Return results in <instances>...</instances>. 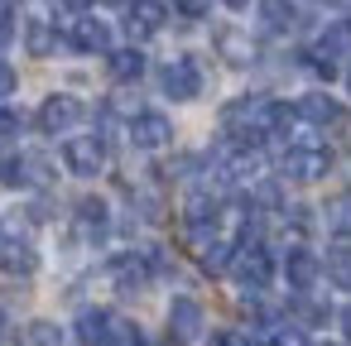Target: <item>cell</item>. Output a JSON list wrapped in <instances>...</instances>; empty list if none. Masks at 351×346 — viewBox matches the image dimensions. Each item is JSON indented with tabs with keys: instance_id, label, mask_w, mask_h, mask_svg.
<instances>
[{
	"instance_id": "24",
	"label": "cell",
	"mask_w": 351,
	"mask_h": 346,
	"mask_svg": "<svg viewBox=\"0 0 351 346\" xmlns=\"http://www.w3.org/2000/svg\"><path fill=\"white\" fill-rule=\"evenodd\" d=\"M58 341H63V332L53 322H34L29 327V346H58Z\"/></svg>"
},
{
	"instance_id": "8",
	"label": "cell",
	"mask_w": 351,
	"mask_h": 346,
	"mask_svg": "<svg viewBox=\"0 0 351 346\" xmlns=\"http://www.w3.org/2000/svg\"><path fill=\"white\" fill-rule=\"evenodd\" d=\"M68 44H73L77 53H106V49H111V25H101V20H92V15H77Z\"/></svg>"
},
{
	"instance_id": "42",
	"label": "cell",
	"mask_w": 351,
	"mask_h": 346,
	"mask_svg": "<svg viewBox=\"0 0 351 346\" xmlns=\"http://www.w3.org/2000/svg\"><path fill=\"white\" fill-rule=\"evenodd\" d=\"M140 346H145V341H140Z\"/></svg>"
},
{
	"instance_id": "28",
	"label": "cell",
	"mask_w": 351,
	"mask_h": 346,
	"mask_svg": "<svg viewBox=\"0 0 351 346\" xmlns=\"http://www.w3.org/2000/svg\"><path fill=\"white\" fill-rule=\"evenodd\" d=\"M269 346H308V341H303V332H298V327H279V332L269 336Z\"/></svg>"
},
{
	"instance_id": "23",
	"label": "cell",
	"mask_w": 351,
	"mask_h": 346,
	"mask_svg": "<svg viewBox=\"0 0 351 346\" xmlns=\"http://www.w3.org/2000/svg\"><path fill=\"white\" fill-rule=\"evenodd\" d=\"M77 221L101 231V226H106V202H101V197H82V202H77Z\"/></svg>"
},
{
	"instance_id": "12",
	"label": "cell",
	"mask_w": 351,
	"mask_h": 346,
	"mask_svg": "<svg viewBox=\"0 0 351 346\" xmlns=\"http://www.w3.org/2000/svg\"><path fill=\"white\" fill-rule=\"evenodd\" d=\"M0 269H5V274H34V269H39L34 245H29V240L5 236V240H0Z\"/></svg>"
},
{
	"instance_id": "22",
	"label": "cell",
	"mask_w": 351,
	"mask_h": 346,
	"mask_svg": "<svg viewBox=\"0 0 351 346\" xmlns=\"http://www.w3.org/2000/svg\"><path fill=\"white\" fill-rule=\"evenodd\" d=\"M53 49H58V34H53L44 20H34V25H29V53H53Z\"/></svg>"
},
{
	"instance_id": "16",
	"label": "cell",
	"mask_w": 351,
	"mask_h": 346,
	"mask_svg": "<svg viewBox=\"0 0 351 346\" xmlns=\"http://www.w3.org/2000/svg\"><path fill=\"white\" fill-rule=\"evenodd\" d=\"M260 20H265V29H274V34H284V29H293V5L289 0H260Z\"/></svg>"
},
{
	"instance_id": "18",
	"label": "cell",
	"mask_w": 351,
	"mask_h": 346,
	"mask_svg": "<svg viewBox=\"0 0 351 346\" xmlns=\"http://www.w3.org/2000/svg\"><path fill=\"white\" fill-rule=\"evenodd\" d=\"M317 53H327V58H341V53H351V25H332V29H322V39H317Z\"/></svg>"
},
{
	"instance_id": "38",
	"label": "cell",
	"mask_w": 351,
	"mask_h": 346,
	"mask_svg": "<svg viewBox=\"0 0 351 346\" xmlns=\"http://www.w3.org/2000/svg\"><path fill=\"white\" fill-rule=\"evenodd\" d=\"M346 87H351V63H346Z\"/></svg>"
},
{
	"instance_id": "37",
	"label": "cell",
	"mask_w": 351,
	"mask_h": 346,
	"mask_svg": "<svg viewBox=\"0 0 351 346\" xmlns=\"http://www.w3.org/2000/svg\"><path fill=\"white\" fill-rule=\"evenodd\" d=\"M106 5H121V10H125V5H130V0H106Z\"/></svg>"
},
{
	"instance_id": "2",
	"label": "cell",
	"mask_w": 351,
	"mask_h": 346,
	"mask_svg": "<svg viewBox=\"0 0 351 346\" xmlns=\"http://www.w3.org/2000/svg\"><path fill=\"white\" fill-rule=\"evenodd\" d=\"M159 87H164L169 101H193L202 92V73H197L193 58H173V63L159 68Z\"/></svg>"
},
{
	"instance_id": "30",
	"label": "cell",
	"mask_w": 351,
	"mask_h": 346,
	"mask_svg": "<svg viewBox=\"0 0 351 346\" xmlns=\"http://www.w3.org/2000/svg\"><path fill=\"white\" fill-rule=\"evenodd\" d=\"M10 34H15V20H10V10H5V5H0V49L10 44Z\"/></svg>"
},
{
	"instance_id": "19",
	"label": "cell",
	"mask_w": 351,
	"mask_h": 346,
	"mask_svg": "<svg viewBox=\"0 0 351 346\" xmlns=\"http://www.w3.org/2000/svg\"><path fill=\"white\" fill-rule=\"evenodd\" d=\"M327 226L337 236H351V193H341V197L327 202Z\"/></svg>"
},
{
	"instance_id": "40",
	"label": "cell",
	"mask_w": 351,
	"mask_h": 346,
	"mask_svg": "<svg viewBox=\"0 0 351 346\" xmlns=\"http://www.w3.org/2000/svg\"><path fill=\"white\" fill-rule=\"evenodd\" d=\"M327 5H341V0H327Z\"/></svg>"
},
{
	"instance_id": "3",
	"label": "cell",
	"mask_w": 351,
	"mask_h": 346,
	"mask_svg": "<svg viewBox=\"0 0 351 346\" xmlns=\"http://www.w3.org/2000/svg\"><path fill=\"white\" fill-rule=\"evenodd\" d=\"M279 169H284V178H293V183H317V178L332 169V154L317 149V145H298V149H289V154L279 159Z\"/></svg>"
},
{
	"instance_id": "15",
	"label": "cell",
	"mask_w": 351,
	"mask_h": 346,
	"mask_svg": "<svg viewBox=\"0 0 351 346\" xmlns=\"http://www.w3.org/2000/svg\"><path fill=\"white\" fill-rule=\"evenodd\" d=\"M140 73H145V53L140 49H116L111 53V77L116 82H140Z\"/></svg>"
},
{
	"instance_id": "39",
	"label": "cell",
	"mask_w": 351,
	"mask_h": 346,
	"mask_svg": "<svg viewBox=\"0 0 351 346\" xmlns=\"http://www.w3.org/2000/svg\"><path fill=\"white\" fill-rule=\"evenodd\" d=\"M0 332H5V312H0Z\"/></svg>"
},
{
	"instance_id": "27",
	"label": "cell",
	"mask_w": 351,
	"mask_h": 346,
	"mask_svg": "<svg viewBox=\"0 0 351 346\" xmlns=\"http://www.w3.org/2000/svg\"><path fill=\"white\" fill-rule=\"evenodd\" d=\"M298 317H303V322H327V308H322V303H313V298L303 293V298H298Z\"/></svg>"
},
{
	"instance_id": "33",
	"label": "cell",
	"mask_w": 351,
	"mask_h": 346,
	"mask_svg": "<svg viewBox=\"0 0 351 346\" xmlns=\"http://www.w3.org/2000/svg\"><path fill=\"white\" fill-rule=\"evenodd\" d=\"M212 346H245V341H241L236 332H217V336H212Z\"/></svg>"
},
{
	"instance_id": "14",
	"label": "cell",
	"mask_w": 351,
	"mask_h": 346,
	"mask_svg": "<svg viewBox=\"0 0 351 346\" xmlns=\"http://www.w3.org/2000/svg\"><path fill=\"white\" fill-rule=\"evenodd\" d=\"M317 264H322V274H327L337 288H351V245H332Z\"/></svg>"
},
{
	"instance_id": "20",
	"label": "cell",
	"mask_w": 351,
	"mask_h": 346,
	"mask_svg": "<svg viewBox=\"0 0 351 346\" xmlns=\"http://www.w3.org/2000/svg\"><path fill=\"white\" fill-rule=\"evenodd\" d=\"M101 346H140V327L135 322H125V317H111V327H106V341Z\"/></svg>"
},
{
	"instance_id": "7",
	"label": "cell",
	"mask_w": 351,
	"mask_h": 346,
	"mask_svg": "<svg viewBox=\"0 0 351 346\" xmlns=\"http://www.w3.org/2000/svg\"><path fill=\"white\" fill-rule=\"evenodd\" d=\"M197 332H202V303L197 298H173L169 303V336L178 346H188V341H197Z\"/></svg>"
},
{
	"instance_id": "26",
	"label": "cell",
	"mask_w": 351,
	"mask_h": 346,
	"mask_svg": "<svg viewBox=\"0 0 351 346\" xmlns=\"http://www.w3.org/2000/svg\"><path fill=\"white\" fill-rule=\"evenodd\" d=\"M221 53H226L231 63H245V58H250V49H245V39H236L231 29H221Z\"/></svg>"
},
{
	"instance_id": "35",
	"label": "cell",
	"mask_w": 351,
	"mask_h": 346,
	"mask_svg": "<svg viewBox=\"0 0 351 346\" xmlns=\"http://www.w3.org/2000/svg\"><path fill=\"white\" fill-rule=\"evenodd\" d=\"M341 332H346V341H351V308H341Z\"/></svg>"
},
{
	"instance_id": "13",
	"label": "cell",
	"mask_w": 351,
	"mask_h": 346,
	"mask_svg": "<svg viewBox=\"0 0 351 346\" xmlns=\"http://www.w3.org/2000/svg\"><path fill=\"white\" fill-rule=\"evenodd\" d=\"M106 327H111V312H106V308H87V312L77 317V341H82V346H101V341H106Z\"/></svg>"
},
{
	"instance_id": "17",
	"label": "cell",
	"mask_w": 351,
	"mask_h": 346,
	"mask_svg": "<svg viewBox=\"0 0 351 346\" xmlns=\"http://www.w3.org/2000/svg\"><path fill=\"white\" fill-rule=\"evenodd\" d=\"M116 284H121L125 293L145 288V260H140V255H125V260H116Z\"/></svg>"
},
{
	"instance_id": "36",
	"label": "cell",
	"mask_w": 351,
	"mask_h": 346,
	"mask_svg": "<svg viewBox=\"0 0 351 346\" xmlns=\"http://www.w3.org/2000/svg\"><path fill=\"white\" fill-rule=\"evenodd\" d=\"M221 5H231V10H241V5H250V0H221Z\"/></svg>"
},
{
	"instance_id": "32",
	"label": "cell",
	"mask_w": 351,
	"mask_h": 346,
	"mask_svg": "<svg viewBox=\"0 0 351 346\" xmlns=\"http://www.w3.org/2000/svg\"><path fill=\"white\" fill-rule=\"evenodd\" d=\"M10 92H15V68L0 63V97H10Z\"/></svg>"
},
{
	"instance_id": "1",
	"label": "cell",
	"mask_w": 351,
	"mask_h": 346,
	"mask_svg": "<svg viewBox=\"0 0 351 346\" xmlns=\"http://www.w3.org/2000/svg\"><path fill=\"white\" fill-rule=\"evenodd\" d=\"M231 274L245 284V288H265L274 279V260L260 240H245L241 250H231Z\"/></svg>"
},
{
	"instance_id": "6",
	"label": "cell",
	"mask_w": 351,
	"mask_h": 346,
	"mask_svg": "<svg viewBox=\"0 0 351 346\" xmlns=\"http://www.w3.org/2000/svg\"><path fill=\"white\" fill-rule=\"evenodd\" d=\"M173 140V125L159 116V111H135L130 116V145H140V149H164Z\"/></svg>"
},
{
	"instance_id": "11",
	"label": "cell",
	"mask_w": 351,
	"mask_h": 346,
	"mask_svg": "<svg viewBox=\"0 0 351 346\" xmlns=\"http://www.w3.org/2000/svg\"><path fill=\"white\" fill-rule=\"evenodd\" d=\"M293 116H303L308 125H337V121H341V101H332L327 92H308V97L293 106Z\"/></svg>"
},
{
	"instance_id": "41",
	"label": "cell",
	"mask_w": 351,
	"mask_h": 346,
	"mask_svg": "<svg viewBox=\"0 0 351 346\" xmlns=\"http://www.w3.org/2000/svg\"><path fill=\"white\" fill-rule=\"evenodd\" d=\"M322 346H332V341H322Z\"/></svg>"
},
{
	"instance_id": "5",
	"label": "cell",
	"mask_w": 351,
	"mask_h": 346,
	"mask_svg": "<svg viewBox=\"0 0 351 346\" xmlns=\"http://www.w3.org/2000/svg\"><path fill=\"white\" fill-rule=\"evenodd\" d=\"M164 20H169L164 0H130V5H125V34H130V39H149V34H159Z\"/></svg>"
},
{
	"instance_id": "21",
	"label": "cell",
	"mask_w": 351,
	"mask_h": 346,
	"mask_svg": "<svg viewBox=\"0 0 351 346\" xmlns=\"http://www.w3.org/2000/svg\"><path fill=\"white\" fill-rule=\"evenodd\" d=\"M226 264H231V245H226V240L202 245V269H207V274H221Z\"/></svg>"
},
{
	"instance_id": "10",
	"label": "cell",
	"mask_w": 351,
	"mask_h": 346,
	"mask_svg": "<svg viewBox=\"0 0 351 346\" xmlns=\"http://www.w3.org/2000/svg\"><path fill=\"white\" fill-rule=\"evenodd\" d=\"M317 274H322V264H317V255H313V250H303V245H298V250H289V255H284V279H289L298 293H308V288L317 284Z\"/></svg>"
},
{
	"instance_id": "29",
	"label": "cell",
	"mask_w": 351,
	"mask_h": 346,
	"mask_svg": "<svg viewBox=\"0 0 351 346\" xmlns=\"http://www.w3.org/2000/svg\"><path fill=\"white\" fill-rule=\"evenodd\" d=\"M20 125H25L20 111H0V135H20Z\"/></svg>"
},
{
	"instance_id": "31",
	"label": "cell",
	"mask_w": 351,
	"mask_h": 346,
	"mask_svg": "<svg viewBox=\"0 0 351 346\" xmlns=\"http://www.w3.org/2000/svg\"><path fill=\"white\" fill-rule=\"evenodd\" d=\"M173 5H178L183 15H207V5H212V0H173Z\"/></svg>"
},
{
	"instance_id": "4",
	"label": "cell",
	"mask_w": 351,
	"mask_h": 346,
	"mask_svg": "<svg viewBox=\"0 0 351 346\" xmlns=\"http://www.w3.org/2000/svg\"><path fill=\"white\" fill-rule=\"evenodd\" d=\"M63 159H68V173H77V178H97V173L106 169V149H101L97 135L68 140V145H63Z\"/></svg>"
},
{
	"instance_id": "25",
	"label": "cell",
	"mask_w": 351,
	"mask_h": 346,
	"mask_svg": "<svg viewBox=\"0 0 351 346\" xmlns=\"http://www.w3.org/2000/svg\"><path fill=\"white\" fill-rule=\"evenodd\" d=\"M0 183H25V159L20 154H0Z\"/></svg>"
},
{
	"instance_id": "34",
	"label": "cell",
	"mask_w": 351,
	"mask_h": 346,
	"mask_svg": "<svg viewBox=\"0 0 351 346\" xmlns=\"http://www.w3.org/2000/svg\"><path fill=\"white\" fill-rule=\"evenodd\" d=\"M63 5H68L73 15H87V5H92V0H63Z\"/></svg>"
},
{
	"instance_id": "9",
	"label": "cell",
	"mask_w": 351,
	"mask_h": 346,
	"mask_svg": "<svg viewBox=\"0 0 351 346\" xmlns=\"http://www.w3.org/2000/svg\"><path fill=\"white\" fill-rule=\"evenodd\" d=\"M82 121V101L77 97H49L44 106H39V125L49 130V135H58V130H68V125H77Z\"/></svg>"
}]
</instances>
